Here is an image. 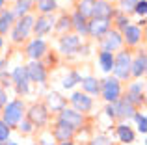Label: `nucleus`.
<instances>
[{"instance_id":"obj_1","label":"nucleus","mask_w":147,"mask_h":145,"mask_svg":"<svg viewBox=\"0 0 147 145\" xmlns=\"http://www.w3.org/2000/svg\"><path fill=\"white\" fill-rule=\"evenodd\" d=\"M22 113H24V102L22 101L7 102V106L4 108V123H6L7 127L19 125L21 119H22Z\"/></svg>"},{"instance_id":"obj_2","label":"nucleus","mask_w":147,"mask_h":145,"mask_svg":"<svg viewBox=\"0 0 147 145\" xmlns=\"http://www.w3.org/2000/svg\"><path fill=\"white\" fill-rule=\"evenodd\" d=\"M130 54L129 52H119L117 56H114V75L115 78L127 80L130 76Z\"/></svg>"},{"instance_id":"obj_3","label":"nucleus","mask_w":147,"mask_h":145,"mask_svg":"<svg viewBox=\"0 0 147 145\" xmlns=\"http://www.w3.org/2000/svg\"><path fill=\"white\" fill-rule=\"evenodd\" d=\"M34 21H36V19H34L32 15H24V17H22L17 24H15V28H13V34H11L13 41L26 39V37H28V34H30V30H32V26H34Z\"/></svg>"},{"instance_id":"obj_4","label":"nucleus","mask_w":147,"mask_h":145,"mask_svg":"<svg viewBox=\"0 0 147 145\" xmlns=\"http://www.w3.org/2000/svg\"><path fill=\"white\" fill-rule=\"evenodd\" d=\"M119 95H121V86H119L117 78H106L102 82V97L108 102H115L119 101Z\"/></svg>"},{"instance_id":"obj_5","label":"nucleus","mask_w":147,"mask_h":145,"mask_svg":"<svg viewBox=\"0 0 147 145\" xmlns=\"http://www.w3.org/2000/svg\"><path fill=\"white\" fill-rule=\"evenodd\" d=\"M58 121H61L63 125H67L71 130H76V128L82 125V113H78V112H75V110H67V108H63L60 112V119Z\"/></svg>"},{"instance_id":"obj_6","label":"nucleus","mask_w":147,"mask_h":145,"mask_svg":"<svg viewBox=\"0 0 147 145\" xmlns=\"http://www.w3.org/2000/svg\"><path fill=\"white\" fill-rule=\"evenodd\" d=\"M49 119V112L43 104H34L32 108L28 110V121L36 127H43Z\"/></svg>"},{"instance_id":"obj_7","label":"nucleus","mask_w":147,"mask_h":145,"mask_svg":"<svg viewBox=\"0 0 147 145\" xmlns=\"http://www.w3.org/2000/svg\"><path fill=\"white\" fill-rule=\"evenodd\" d=\"M121 43H123V37H121V34L117 32V30H108L106 34H104V37H102V52H112V50H115V48H119L121 47Z\"/></svg>"},{"instance_id":"obj_8","label":"nucleus","mask_w":147,"mask_h":145,"mask_svg":"<svg viewBox=\"0 0 147 145\" xmlns=\"http://www.w3.org/2000/svg\"><path fill=\"white\" fill-rule=\"evenodd\" d=\"M11 78H13L19 93H28V91H30V80H28V75H26L24 67H15Z\"/></svg>"},{"instance_id":"obj_9","label":"nucleus","mask_w":147,"mask_h":145,"mask_svg":"<svg viewBox=\"0 0 147 145\" xmlns=\"http://www.w3.org/2000/svg\"><path fill=\"white\" fill-rule=\"evenodd\" d=\"M26 69V75H28V80L32 82H37V84H45V78H47V71L45 67L41 65L39 62H30Z\"/></svg>"},{"instance_id":"obj_10","label":"nucleus","mask_w":147,"mask_h":145,"mask_svg":"<svg viewBox=\"0 0 147 145\" xmlns=\"http://www.w3.org/2000/svg\"><path fill=\"white\" fill-rule=\"evenodd\" d=\"M110 30V21L106 19H91L88 22V34L93 37H102Z\"/></svg>"},{"instance_id":"obj_11","label":"nucleus","mask_w":147,"mask_h":145,"mask_svg":"<svg viewBox=\"0 0 147 145\" xmlns=\"http://www.w3.org/2000/svg\"><path fill=\"white\" fill-rule=\"evenodd\" d=\"M71 102L75 106V112H90L93 102H91V97H88L86 93H73L71 95Z\"/></svg>"},{"instance_id":"obj_12","label":"nucleus","mask_w":147,"mask_h":145,"mask_svg":"<svg viewBox=\"0 0 147 145\" xmlns=\"http://www.w3.org/2000/svg\"><path fill=\"white\" fill-rule=\"evenodd\" d=\"M112 15H114V9H112L110 2H106V0H95L91 17H93V19H106V21H110Z\"/></svg>"},{"instance_id":"obj_13","label":"nucleus","mask_w":147,"mask_h":145,"mask_svg":"<svg viewBox=\"0 0 147 145\" xmlns=\"http://www.w3.org/2000/svg\"><path fill=\"white\" fill-rule=\"evenodd\" d=\"M114 112H115V115L129 119V117H134V113H136V108H134V104H130V102L127 101V97H125V99H121V101H115Z\"/></svg>"},{"instance_id":"obj_14","label":"nucleus","mask_w":147,"mask_h":145,"mask_svg":"<svg viewBox=\"0 0 147 145\" xmlns=\"http://www.w3.org/2000/svg\"><path fill=\"white\" fill-rule=\"evenodd\" d=\"M80 48V37L78 36H63L60 39V50L63 54H73Z\"/></svg>"},{"instance_id":"obj_15","label":"nucleus","mask_w":147,"mask_h":145,"mask_svg":"<svg viewBox=\"0 0 147 145\" xmlns=\"http://www.w3.org/2000/svg\"><path fill=\"white\" fill-rule=\"evenodd\" d=\"M45 52H47V43H45L43 39H34L32 43L28 45V48H26V54H28L34 62H37Z\"/></svg>"},{"instance_id":"obj_16","label":"nucleus","mask_w":147,"mask_h":145,"mask_svg":"<svg viewBox=\"0 0 147 145\" xmlns=\"http://www.w3.org/2000/svg\"><path fill=\"white\" fill-rule=\"evenodd\" d=\"M73 132H75V130H71V128H69L67 125H63L61 121H58L56 128H54L52 138H54V140H58V142H61V143H63V142H71Z\"/></svg>"},{"instance_id":"obj_17","label":"nucleus","mask_w":147,"mask_h":145,"mask_svg":"<svg viewBox=\"0 0 147 145\" xmlns=\"http://www.w3.org/2000/svg\"><path fill=\"white\" fill-rule=\"evenodd\" d=\"M140 37H142V30L138 28V26L129 24L125 30H123V39H125L129 45H136L138 41H140Z\"/></svg>"},{"instance_id":"obj_18","label":"nucleus","mask_w":147,"mask_h":145,"mask_svg":"<svg viewBox=\"0 0 147 145\" xmlns=\"http://www.w3.org/2000/svg\"><path fill=\"white\" fill-rule=\"evenodd\" d=\"M145 65H147V58H145V52H142V54L130 63V75L142 76L145 72Z\"/></svg>"},{"instance_id":"obj_19","label":"nucleus","mask_w":147,"mask_h":145,"mask_svg":"<svg viewBox=\"0 0 147 145\" xmlns=\"http://www.w3.org/2000/svg\"><path fill=\"white\" fill-rule=\"evenodd\" d=\"M80 84H82V87H84V91H86V93L97 95L99 91H100L99 80H95L93 76H86V78H82V80H80Z\"/></svg>"},{"instance_id":"obj_20","label":"nucleus","mask_w":147,"mask_h":145,"mask_svg":"<svg viewBox=\"0 0 147 145\" xmlns=\"http://www.w3.org/2000/svg\"><path fill=\"white\" fill-rule=\"evenodd\" d=\"M34 32H36V36H43V34H47L50 28H52V21L47 17H41L37 19V21H34Z\"/></svg>"},{"instance_id":"obj_21","label":"nucleus","mask_w":147,"mask_h":145,"mask_svg":"<svg viewBox=\"0 0 147 145\" xmlns=\"http://www.w3.org/2000/svg\"><path fill=\"white\" fill-rule=\"evenodd\" d=\"M127 101H129L130 104H138V102L144 101L142 84H134V86H130V91H129V95H127Z\"/></svg>"},{"instance_id":"obj_22","label":"nucleus","mask_w":147,"mask_h":145,"mask_svg":"<svg viewBox=\"0 0 147 145\" xmlns=\"http://www.w3.org/2000/svg\"><path fill=\"white\" fill-rule=\"evenodd\" d=\"M99 63L104 72H110L114 69V54L112 52H100L99 54Z\"/></svg>"},{"instance_id":"obj_23","label":"nucleus","mask_w":147,"mask_h":145,"mask_svg":"<svg viewBox=\"0 0 147 145\" xmlns=\"http://www.w3.org/2000/svg\"><path fill=\"white\" fill-rule=\"evenodd\" d=\"M117 136H119V140H121L123 143H132L134 142V132H132V128L127 127L125 123L117 127Z\"/></svg>"},{"instance_id":"obj_24","label":"nucleus","mask_w":147,"mask_h":145,"mask_svg":"<svg viewBox=\"0 0 147 145\" xmlns=\"http://www.w3.org/2000/svg\"><path fill=\"white\" fill-rule=\"evenodd\" d=\"M47 101H49V106L52 110H56V112H61L63 106H65V99L61 97V95H58V93H49Z\"/></svg>"},{"instance_id":"obj_25","label":"nucleus","mask_w":147,"mask_h":145,"mask_svg":"<svg viewBox=\"0 0 147 145\" xmlns=\"http://www.w3.org/2000/svg\"><path fill=\"white\" fill-rule=\"evenodd\" d=\"M13 11H4L0 15V34H6L11 28V22H13Z\"/></svg>"},{"instance_id":"obj_26","label":"nucleus","mask_w":147,"mask_h":145,"mask_svg":"<svg viewBox=\"0 0 147 145\" xmlns=\"http://www.w3.org/2000/svg\"><path fill=\"white\" fill-rule=\"evenodd\" d=\"M71 22H73V26H75L78 32H82V34L88 32V21H86V17H82V15L78 13V11L71 17Z\"/></svg>"},{"instance_id":"obj_27","label":"nucleus","mask_w":147,"mask_h":145,"mask_svg":"<svg viewBox=\"0 0 147 145\" xmlns=\"http://www.w3.org/2000/svg\"><path fill=\"white\" fill-rule=\"evenodd\" d=\"M93 6H95V0H80L78 13L82 15V17H91V13H93Z\"/></svg>"},{"instance_id":"obj_28","label":"nucleus","mask_w":147,"mask_h":145,"mask_svg":"<svg viewBox=\"0 0 147 145\" xmlns=\"http://www.w3.org/2000/svg\"><path fill=\"white\" fill-rule=\"evenodd\" d=\"M80 80H82V76H80L78 72H75V71H73V72H69V75H67V76L63 78V82H61V86H63L65 89H69V87H73L75 84H78Z\"/></svg>"},{"instance_id":"obj_29","label":"nucleus","mask_w":147,"mask_h":145,"mask_svg":"<svg viewBox=\"0 0 147 145\" xmlns=\"http://www.w3.org/2000/svg\"><path fill=\"white\" fill-rule=\"evenodd\" d=\"M32 7V0H17V6H15V13L24 17L28 13V9Z\"/></svg>"},{"instance_id":"obj_30","label":"nucleus","mask_w":147,"mask_h":145,"mask_svg":"<svg viewBox=\"0 0 147 145\" xmlns=\"http://www.w3.org/2000/svg\"><path fill=\"white\" fill-rule=\"evenodd\" d=\"M56 0H37V7H39V11H43V13H50V11L56 9Z\"/></svg>"},{"instance_id":"obj_31","label":"nucleus","mask_w":147,"mask_h":145,"mask_svg":"<svg viewBox=\"0 0 147 145\" xmlns=\"http://www.w3.org/2000/svg\"><path fill=\"white\" fill-rule=\"evenodd\" d=\"M134 119H136L138 130H140L142 134H145V132H147V119H145V115L142 112H136V113H134Z\"/></svg>"},{"instance_id":"obj_32","label":"nucleus","mask_w":147,"mask_h":145,"mask_svg":"<svg viewBox=\"0 0 147 145\" xmlns=\"http://www.w3.org/2000/svg\"><path fill=\"white\" fill-rule=\"evenodd\" d=\"M9 138V127L4 121H0V143H6Z\"/></svg>"},{"instance_id":"obj_33","label":"nucleus","mask_w":147,"mask_h":145,"mask_svg":"<svg viewBox=\"0 0 147 145\" xmlns=\"http://www.w3.org/2000/svg\"><path fill=\"white\" fill-rule=\"evenodd\" d=\"M134 11H136L138 15H142V17H144V15L147 13V2H145V0H138L136 6H134Z\"/></svg>"},{"instance_id":"obj_34","label":"nucleus","mask_w":147,"mask_h":145,"mask_svg":"<svg viewBox=\"0 0 147 145\" xmlns=\"http://www.w3.org/2000/svg\"><path fill=\"white\" fill-rule=\"evenodd\" d=\"M138 0H121V7L123 11H134V6H136Z\"/></svg>"},{"instance_id":"obj_35","label":"nucleus","mask_w":147,"mask_h":145,"mask_svg":"<svg viewBox=\"0 0 147 145\" xmlns=\"http://www.w3.org/2000/svg\"><path fill=\"white\" fill-rule=\"evenodd\" d=\"M69 26H71V19H69V17H61L60 21H58L56 28L58 30H65V28H69Z\"/></svg>"},{"instance_id":"obj_36","label":"nucleus","mask_w":147,"mask_h":145,"mask_svg":"<svg viewBox=\"0 0 147 145\" xmlns=\"http://www.w3.org/2000/svg\"><path fill=\"white\" fill-rule=\"evenodd\" d=\"M91 145H112V142L106 138V136H97V138L91 142Z\"/></svg>"},{"instance_id":"obj_37","label":"nucleus","mask_w":147,"mask_h":145,"mask_svg":"<svg viewBox=\"0 0 147 145\" xmlns=\"http://www.w3.org/2000/svg\"><path fill=\"white\" fill-rule=\"evenodd\" d=\"M19 130L28 134V132L32 130V123H30V121H21V123H19Z\"/></svg>"},{"instance_id":"obj_38","label":"nucleus","mask_w":147,"mask_h":145,"mask_svg":"<svg viewBox=\"0 0 147 145\" xmlns=\"http://www.w3.org/2000/svg\"><path fill=\"white\" fill-rule=\"evenodd\" d=\"M129 22H130V21L125 17V15H117V24H119V28H123V30H125L127 26H129Z\"/></svg>"},{"instance_id":"obj_39","label":"nucleus","mask_w":147,"mask_h":145,"mask_svg":"<svg viewBox=\"0 0 147 145\" xmlns=\"http://www.w3.org/2000/svg\"><path fill=\"white\" fill-rule=\"evenodd\" d=\"M41 145H54L52 134H43V136H41Z\"/></svg>"},{"instance_id":"obj_40","label":"nucleus","mask_w":147,"mask_h":145,"mask_svg":"<svg viewBox=\"0 0 147 145\" xmlns=\"http://www.w3.org/2000/svg\"><path fill=\"white\" fill-rule=\"evenodd\" d=\"M106 115H108V117H112V119L115 117V112H114V104H108V106H106Z\"/></svg>"},{"instance_id":"obj_41","label":"nucleus","mask_w":147,"mask_h":145,"mask_svg":"<svg viewBox=\"0 0 147 145\" xmlns=\"http://www.w3.org/2000/svg\"><path fill=\"white\" fill-rule=\"evenodd\" d=\"M6 101H7V97H6V93H4L2 89H0V108H2L4 104H6Z\"/></svg>"},{"instance_id":"obj_42","label":"nucleus","mask_w":147,"mask_h":145,"mask_svg":"<svg viewBox=\"0 0 147 145\" xmlns=\"http://www.w3.org/2000/svg\"><path fill=\"white\" fill-rule=\"evenodd\" d=\"M4 67H6V60H0V75L4 72Z\"/></svg>"},{"instance_id":"obj_43","label":"nucleus","mask_w":147,"mask_h":145,"mask_svg":"<svg viewBox=\"0 0 147 145\" xmlns=\"http://www.w3.org/2000/svg\"><path fill=\"white\" fill-rule=\"evenodd\" d=\"M60 145H73L71 142H63V143H60Z\"/></svg>"},{"instance_id":"obj_44","label":"nucleus","mask_w":147,"mask_h":145,"mask_svg":"<svg viewBox=\"0 0 147 145\" xmlns=\"http://www.w3.org/2000/svg\"><path fill=\"white\" fill-rule=\"evenodd\" d=\"M4 6V0H0V7H2Z\"/></svg>"},{"instance_id":"obj_45","label":"nucleus","mask_w":147,"mask_h":145,"mask_svg":"<svg viewBox=\"0 0 147 145\" xmlns=\"http://www.w3.org/2000/svg\"><path fill=\"white\" fill-rule=\"evenodd\" d=\"M0 48H2V37H0Z\"/></svg>"},{"instance_id":"obj_46","label":"nucleus","mask_w":147,"mask_h":145,"mask_svg":"<svg viewBox=\"0 0 147 145\" xmlns=\"http://www.w3.org/2000/svg\"><path fill=\"white\" fill-rule=\"evenodd\" d=\"M6 145H17V143H6Z\"/></svg>"}]
</instances>
